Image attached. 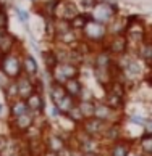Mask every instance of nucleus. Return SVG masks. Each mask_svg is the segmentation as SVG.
Masks as SVG:
<instances>
[{"instance_id":"1","label":"nucleus","mask_w":152,"mask_h":156,"mask_svg":"<svg viewBox=\"0 0 152 156\" xmlns=\"http://www.w3.org/2000/svg\"><path fill=\"white\" fill-rule=\"evenodd\" d=\"M81 37H83V40L87 42L89 45L104 47L105 40L108 39V29H107L105 24H102V23L87 18L83 31H81Z\"/></svg>"},{"instance_id":"2","label":"nucleus","mask_w":152,"mask_h":156,"mask_svg":"<svg viewBox=\"0 0 152 156\" xmlns=\"http://www.w3.org/2000/svg\"><path fill=\"white\" fill-rule=\"evenodd\" d=\"M116 15H118V7L112 0H96L89 10V13H87L91 20L99 21L105 26H108L116 18Z\"/></svg>"},{"instance_id":"3","label":"nucleus","mask_w":152,"mask_h":156,"mask_svg":"<svg viewBox=\"0 0 152 156\" xmlns=\"http://www.w3.org/2000/svg\"><path fill=\"white\" fill-rule=\"evenodd\" d=\"M20 48L5 53L3 58L0 60V71H2L5 76H8L10 79H18L23 74V63H21L23 53H21Z\"/></svg>"},{"instance_id":"4","label":"nucleus","mask_w":152,"mask_h":156,"mask_svg":"<svg viewBox=\"0 0 152 156\" xmlns=\"http://www.w3.org/2000/svg\"><path fill=\"white\" fill-rule=\"evenodd\" d=\"M94 118L104 121L107 124H120L121 122V111L113 109L108 106L105 101H96V109H94Z\"/></svg>"},{"instance_id":"5","label":"nucleus","mask_w":152,"mask_h":156,"mask_svg":"<svg viewBox=\"0 0 152 156\" xmlns=\"http://www.w3.org/2000/svg\"><path fill=\"white\" fill-rule=\"evenodd\" d=\"M36 118L37 116L32 111H28L25 114H21V116H16V118H10V129L15 130L16 134H26L36 124Z\"/></svg>"},{"instance_id":"6","label":"nucleus","mask_w":152,"mask_h":156,"mask_svg":"<svg viewBox=\"0 0 152 156\" xmlns=\"http://www.w3.org/2000/svg\"><path fill=\"white\" fill-rule=\"evenodd\" d=\"M104 47L107 48L110 53L115 56V58L130 51V44H128L126 34H123V36H110L107 40H105Z\"/></svg>"},{"instance_id":"7","label":"nucleus","mask_w":152,"mask_h":156,"mask_svg":"<svg viewBox=\"0 0 152 156\" xmlns=\"http://www.w3.org/2000/svg\"><path fill=\"white\" fill-rule=\"evenodd\" d=\"M81 11L78 10V7L71 2V0H60L55 8V15L54 18L57 20H66V21H71L74 16H78Z\"/></svg>"},{"instance_id":"8","label":"nucleus","mask_w":152,"mask_h":156,"mask_svg":"<svg viewBox=\"0 0 152 156\" xmlns=\"http://www.w3.org/2000/svg\"><path fill=\"white\" fill-rule=\"evenodd\" d=\"M92 66L104 68V69H116L115 68V56L105 47H99V50L94 53V58H92Z\"/></svg>"},{"instance_id":"9","label":"nucleus","mask_w":152,"mask_h":156,"mask_svg":"<svg viewBox=\"0 0 152 156\" xmlns=\"http://www.w3.org/2000/svg\"><path fill=\"white\" fill-rule=\"evenodd\" d=\"M42 143H44L45 150L58 153L65 145H68V140L62 134H57V132H47V134L44 135V138H42Z\"/></svg>"},{"instance_id":"10","label":"nucleus","mask_w":152,"mask_h":156,"mask_svg":"<svg viewBox=\"0 0 152 156\" xmlns=\"http://www.w3.org/2000/svg\"><path fill=\"white\" fill-rule=\"evenodd\" d=\"M86 134H89L91 137H96V138H102L104 135V130L107 127V122L97 119V118H89V119H84V122L79 126Z\"/></svg>"},{"instance_id":"11","label":"nucleus","mask_w":152,"mask_h":156,"mask_svg":"<svg viewBox=\"0 0 152 156\" xmlns=\"http://www.w3.org/2000/svg\"><path fill=\"white\" fill-rule=\"evenodd\" d=\"M26 103H28L29 111H32L37 118L44 114V111H45V100H44L42 92H37V90H36L31 97L26 98Z\"/></svg>"},{"instance_id":"12","label":"nucleus","mask_w":152,"mask_h":156,"mask_svg":"<svg viewBox=\"0 0 152 156\" xmlns=\"http://www.w3.org/2000/svg\"><path fill=\"white\" fill-rule=\"evenodd\" d=\"M76 148H79L84 154L86 153H96V154H102L104 151V143L101 138H96V137H87L86 140H83L81 143L76 145Z\"/></svg>"},{"instance_id":"13","label":"nucleus","mask_w":152,"mask_h":156,"mask_svg":"<svg viewBox=\"0 0 152 156\" xmlns=\"http://www.w3.org/2000/svg\"><path fill=\"white\" fill-rule=\"evenodd\" d=\"M21 63H23V74L32 77V79H37L39 77V65H37V60L34 58L31 53L25 51L23 53V58H21Z\"/></svg>"},{"instance_id":"14","label":"nucleus","mask_w":152,"mask_h":156,"mask_svg":"<svg viewBox=\"0 0 152 156\" xmlns=\"http://www.w3.org/2000/svg\"><path fill=\"white\" fill-rule=\"evenodd\" d=\"M131 154V143L126 140H116L113 143H108L107 156H130Z\"/></svg>"},{"instance_id":"15","label":"nucleus","mask_w":152,"mask_h":156,"mask_svg":"<svg viewBox=\"0 0 152 156\" xmlns=\"http://www.w3.org/2000/svg\"><path fill=\"white\" fill-rule=\"evenodd\" d=\"M92 71H94V77L97 79V82L105 89L115 80V71L116 69H104V68L92 66Z\"/></svg>"},{"instance_id":"16","label":"nucleus","mask_w":152,"mask_h":156,"mask_svg":"<svg viewBox=\"0 0 152 156\" xmlns=\"http://www.w3.org/2000/svg\"><path fill=\"white\" fill-rule=\"evenodd\" d=\"M107 29H108V37L110 36H123V34H126V31H128V16H118L116 15V18L107 26Z\"/></svg>"},{"instance_id":"17","label":"nucleus","mask_w":152,"mask_h":156,"mask_svg":"<svg viewBox=\"0 0 152 156\" xmlns=\"http://www.w3.org/2000/svg\"><path fill=\"white\" fill-rule=\"evenodd\" d=\"M123 138V132H121V126L120 124H107L104 130V135L101 140L107 142V143H113L116 140H121Z\"/></svg>"},{"instance_id":"18","label":"nucleus","mask_w":152,"mask_h":156,"mask_svg":"<svg viewBox=\"0 0 152 156\" xmlns=\"http://www.w3.org/2000/svg\"><path fill=\"white\" fill-rule=\"evenodd\" d=\"M29 111L28 108V103L25 98H15V100L10 101V106H8V114L10 118H16V116H21Z\"/></svg>"},{"instance_id":"19","label":"nucleus","mask_w":152,"mask_h":156,"mask_svg":"<svg viewBox=\"0 0 152 156\" xmlns=\"http://www.w3.org/2000/svg\"><path fill=\"white\" fill-rule=\"evenodd\" d=\"M134 53H136V56L141 61H144L146 65H149V61L152 60V40L147 39V40H144L142 44H139Z\"/></svg>"},{"instance_id":"20","label":"nucleus","mask_w":152,"mask_h":156,"mask_svg":"<svg viewBox=\"0 0 152 156\" xmlns=\"http://www.w3.org/2000/svg\"><path fill=\"white\" fill-rule=\"evenodd\" d=\"M58 2H60V0H45V2L40 3L36 10L44 16V20H50V18H54V15H55V8H57Z\"/></svg>"},{"instance_id":"21","label":"nucleus","mask_w":152,"mask_h":156,"mask_svg":"<svg viewBox=\"0 0 152 156\" xmlns=\"http://www.w3.org/2000/svg\"><path fill=\"white\" fill-rule=\"evenodd\" d=\"M63 87H65V92L68 95H71L73 98L78 100V97H79V94H81V90H83L84 85L81 84L79 77H73V79H68L66 82L63 84Z\"/></svg>"},{"instance_id":"22","label":"nucleus","mask_w":152,"mask_h":156,"mask_svg":"<svg viewBox=\"0 0 152 156\" xmlns=\"http://www.w3.org/2000/svg\"><path fill=\"white\" fill-rule=\"evenodd\" d=\"M76 103H78V100H76V98H73L71 95H68V94H66L63 98H60V100H58L57 103H54V105L57 106V109L60 111L62 116H66L68 111L76 105Z\"/></svg>"},{"instance_id":"23","label":"nucleus","mask_w":152,"mask_h":156,"mask_svg":"<svg viewBox=\"0 0 152 156\" xmlns=\"http://www.w3.org/2000/svg\"><path fill=\"white\" fill-rule=\"evenodd\" d=\"M21 45L18 42V39H16L11 32H8L7 36L3 37V40L0 42V50L3 51V53H8V51L11 50H16V48H20Z\"/></svg>"},{"instance_id":"24","label":"nucleus","mask_w":152,"mask_h":156,"mask_svg":"<svg viewBox=\"0 0 152 156\" xmlns=\"http://www.w3.org/2000/svg\"><path fill=\"white\" fill-rule=\"evenodd\" d=\"M104 101L107 103L108 106H112L113 109H118V111H121V109L125 108V98L115 95V94H112V92H107V94H105Z\"/></svg>"},{"instance_id":"25","label":"nucleus","mask_w":152,"mask_h":156,"mask_svg":"<svg viewBox=\"0 0 152 156\" xmlns=\"http://www.w3.org/2000/svg\"><path fill=\"white\" fill-rule=\"evenodd\" d=\"M49 95H50V100L52 103H57L60 98H63L66 95L65 87L62 84H57V82H50L49 84Z\"/></svg>"},{"instance_id":"26","label":"nucleus","mask_w":152,"mask_h":156,"mask_svg":"<svg viewBox=\"0 0 152 156\" xmlns=\"http://www.w3.org/2000/svg\"><path fill=\"white\" fill-rule=\"evenodd\" d=\"M62 68L63 74L66 76V79H73V77H79V71H81V65L76 63H58Z\"/></svg>"},{"instance_id":"27","label":"nucleus","mask_w":152,"mask_h":156,"mask_svg":"<svg viewBox=\"0 0 152 156\" xmlns=\"http://www.w3.org/2000/svg\"><path fill=\"white\" fill-rule=\"evenodd\" d=\"M78 106L86 119L94 118V109H96V101L94 100H78Z\"/></svg>"},{"instance_id":"28","label":"nucleus","mask_w":152,"mask_h":156,"mask_svg":"<svg viewBox=\"0 0 152 156\" xmlns=\"http://www.w3.org/2000/svg\"><path fill=\"white\" fill-rule=\"evenodd\" d=\"M141 153L146 156H152V134H144L138 142Z\"/></svg>"},{"instance_id":"29","label":"nucleus","mask_w":152,"mask_h":156,"mask_svg":"<svg viewBox=\"0 0 152 156\" xmlns=\"http://www.w3.org/2000/svg\"><path fill=\"white\" fill-rule=\"evenodd\" d=\"M3 94H5V98H7L8 101L15 100V98H20L18 95V84H16V79H10L8 84L5 85L3 89Z\"/></svg>"},{"instance_id":"30","label":"nucleus","mask_w":152,"mask_h":156,"mask_svg":"<svg viewBox=\"0 0 152 156\" xmlns=\"http://www.w3.org/2000/svg\"><path fill=\"white\" fill-rule=\"evenodd\" d=\"M65 118L70 119V121H71L73 124H76V126H81V124L84 122V119H86V118L83 116V113H81V109H79V106H78V103H76V105H74L71 109H70L68 114H66Z\"/></svg>"},{"instance_id":"31","label":"nucleus","mask_w":152,"mask_h":156,"mask_svg":"<svg viewBox=\"0 0 152 156\" xmlns=\"http://www.w3.org/2000/svg\"><path fill=\"white\" fill-rule=\"evenodd\" d=\"M42 60H44V65H45V69H52L55 65H57V56H55V51H54V48L52 50H47V51H44L42 53Z\"/></svg>"},{"instance_id":"32","label":"nucleus","mask_w":152,"mask_h":156,"mask_svg":"<svg viewBox=\"0 0 152 156\" xmlns=\"http://www.w3.org/2000/svg\"><path fill=\"white\" fill-rule=\"evenodd\" d=\"M87 18H89V16H87L86 13H79L78 16H74V18L70 21V23H71V27L74 31L81 32V31H83V27H84V24H86V21H87Z\"/></svg>"},{"instance_id":"33","label":"nucleus","mask_w":152,"mask_h":156,"mask_svg":"<svg viewBox=\"0 0 152 156\" xmlns=\"http://www.w3.org/2000/svg\"><path fill=\"white\" fill-rule=\"evenodd\" d=\"M71 2L76 5V7H78V10L81 11V13H86V15H87L96 0H71Z\"/></svg>"},{"instance_id":"34","label":"nucleus","mask_w":152,"mask_h":156,"mask_svg":"<svg viewBox=\"0 0 152 156\" xmlns=\"http://www.w3.org/2000/svg\"><path fill=\"white\" fill-rule=\"evenodd\" d=\"M15 11H16V16H18V20L25 24V27L28 29L29 27V13L26 10H23V8H15Z\"/></svg>"},{"instance_id":"35","label":"nucleus","mask_w":152,"mask_h":156,"mask_svg":"<svg viewBox=\"0 0 152 156\" xmlns=\"http://www.w3.org/2000/svg\"><path fill=\"white\" fill-rule=\"evenodd\" d=\"M146 119H147V118H142V116H139V114H131V116L128 118V121H130V122L136 124V126H139V127H142V126H144Z\"/></svg>"},{"instance_id":"36","label":"nucleus","mask_w":152,"mask_h":156,"mask_svg":"<svg viewBox=\"0 0 152 156\" xmlns=\"http://www.w3.org/2000/svg\"><path fill=\"white\" fill-rule=\"evenodd\" d=\"M8 23H10V18H8L7 10H5V11H0V27L8 29Z\"/></svg>"},{"instance_id":"37","label":"nucleus","mask_w":152,"mask_h":156,"mask_svg":"<svg viewBox=\"0 0 152 156\" xmlns=\"http://www.w3.org/2000/svg\"><path fill=\"white\" fill-rule=\"evenodd\" d=\"M73 150H74V147L71 145V143H68V145H65L60 151H58V156H71Z\"/></svg>"},{"instance_id":"38","label":"nucleus","mask_w":152,"mask_h":156,"mask_svg":"<svg viewBox=\"0 0 152 156\" xmlns=\"http://www.w3.org/2000/svg\"><path fill=\"white\" fill-rule=\"evenodd\" d=\"M78 100H94V98H92V92L87 90L86 87H83V90H81V94L78 97Z\"/></svg>"},{"instance_id":"39","label":"nucleus","mask_w":152,"mask_h":156,"mask_svg":"<svg viewBox=\"0 0 152 156\" xmlns=\"http://www.w3.org/2000/svg\"><path fill=\"white\" fill-rule=\"evenodd\" d=\"M49 116H50V119H60L62 118V114H60V111L57 109V106L52 103V106H50V111H49Z\"/></svg>"},{"instance_id":"40","label":"nucleus","mask_w":152,"mask_h":156,"mask_svg":"<svg viewBox=\"0 0 152 156\" xmlns=\"http://www.w3.org/2000/svg\"><path fill=\"white\" fill-rule=\"evenodd\" d=\"M142 129H144V134H152V118H147V119H146Z\"/></svg>"},{"instance_id":"41","label":"nucleus","mask_w":152,"mask_h":156,"mask_svg":"<svg viewBox=\"0 0 152 156\" xmlns=\"http://www.w3.org/2000/svg\"><path fill=\"white\" fill-rule=\"evenodd\" d=\"M8 80H10V77H8V76H5V74L0 71V89H2V90L5 89V85L8 84Z\"/></svg>"},{"instance_id":"42","label":"nucleus","mask_w":152,"mask_h":156,"mask_svg":"<svg viewBox=\"0 0 152 156\" xmlns=\"http://www.w3.org/2000/svg\"><path fill=\"white\" fill-rule=\"evenodd\" d=\"M7 142H8V137H7V135H3L2 132H0V151H2V150L5 148Z\"/></svg>"},{"instance_id":"43","label":"nucleus","mask_w":152,"mask_h":156,"mask_svg":"<svg viewBox=\"0 0 152 156\" xmlns=\"http://www.w3.org/2000/svg\"><path fill=\"white\" fill-rule=\"evenodd\" d=\"M40 156H58V153H55V151H49V150H44V151L40 153Z\"/></svg>"},{"instance_id":"44","label":"nucleus","mask_w":152,"mask_h":156,"mask_svg":"<svg viewBox=\"0 0 152 156\" xmlns=\"http://www.w3.org/2000/svg\"><path fill=\"white\" fill-rule=\"evenodd\" d=\"M8 34V29H5V27H0V42L3 40V37Z\"/></svg>"},{"instance_id":"45","label":"nucleus","mask_w":152,"mask_h":156,"mask_svg":"<svg viewBox=\"0 0 152 156\" xmlns=\"http://www.w3.org/2000/svg\"><path fill=\"white\" fill-rule=\"evenodd\" d=\"M71 156H84V153L81 151L79 148H76V147H74V150H73V153H71Z\"/></svg>"},{"instance_id":"46","label":"nucleus","mask_w":152,"mask_h":156,"mask_svg":"<svg viewBox=\"0 0 152 156\" xmlns=\"http://www.w3.org/2000/svg\"><path fill=\"white\" fill-rule=\"evenodd\" d=\"M5 111H7V108H5V103H0V119L3 118Z\"/></svg>"},{"instance_id":"47","label":"nucleus","mask_w":152,"mask_h":156,"mask_svg":"<svg viewBox=\"0 0 152 156\" xmlns=\"http://www.w3.org/2000/svg\"><path fill=\"white\" fill-rule=\"evenodd\" d=\"M10 156H25V154H23V151H16V153H13V154H10Z\"/></svg>"},{"instance_id":"48","label":"nucleus","mask_w":152,"mask_h":156,"mask_svg":"<svg viewBox=\"0 0 152 156\" xmlns=\"http://www.w3.org/2000/svg\"><path fill=\"white\" fill-rule=\"evenodd\" d=\"M130 156H146V154H142V153H133V151H131Z\"/></svg>"},{"instance_id":"49","label":"nucleus","mask_w":152,"mask_h":156,"mask_svg":"<svg viewBox=\"0 0 152 156\" xmlns=\"http://www.w3.org/2000/svg\"><path fill=\"white\" fill-rule=\"evenodd\" d=\"M84 156H102V154H96V153H86Z\"/></svg>"},{"instance_id":"50","label":"nucleus","mask_w":152,"mask_h":156,"mask_svg":"<svg viewBox=\"0 0 152 156\" xmlns=\"http://www.w3.org/2000/svg\"><path fill=\"white\" fill-rule=\"evenodd\" d=\"M147 66H149V69H150V71H152V60L149 61V65H147Z\"/></svg>"},{"instance_id":"51","label":"nucleus","mask_w":152,"mask_h":156,"mask_svg":"<svg viewBox=\"0 0 152 156\" xmlns=\"http://www.w3.org/2000/svg\"><path fill=\"white\" fill-rule=\"evenodd\" d=\"M3 55H5V53H3V51H2V50H0V60H2V58H3Z\"/></svg>"},{"instance_id":"52","label":"nucleus","mask_w":152,"mask_h":156,"mask_svg":"<svg viewBox=\"0 0 152 156\" xmlns=\"http://www.w3.org/2000/svg\"><path fill=\"white\" fill-rule=\"evenodd\" d=\"M149 39H150V40H152V31H150V36H149Z\"/></svg>"}]
</instances>
